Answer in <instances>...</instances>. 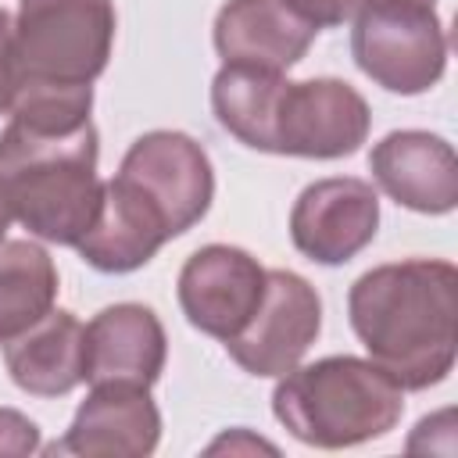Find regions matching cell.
<instances>
[{"label": "cell", "instance_id": "cell-4", "mask_svg": "<svg viewBox=\"0 0 458 458\" xmlns=\"http://www.w3.org/2000/svg\"><path fill=\"white\" fill-rule=\"evenodd\" d=\"M114 39L111 0H21L14 54L25 79L93 82Z\"/></svg>", "mask_w": 458, "mask_h": 458}, {"label": "cell", "instance_id": "cell-22", "mask_svg": "<svg viewBox=\"0 0 458 458\" xmlns=\"http://www.w3.org/2000/svg\"><path fill=\"white\" fill-rule=\"evenodd\" d=\"M290 4L322 29V25H336V21H347V18L361 14V7L369 0H290Z\"/></svg>", "mask_w": 458, "mask_h": 458}, {"label": "cell", "instance_id": "cell-17", "mask_svg": "<svg viewBox=\"0 0 458 458\" xmlns=\"http://www.w3.org/2000/svg\"><path fill=\"white\" fill-rule=\"evenodd\" d=\"M57 293V272L43 247L0 240V344L43 318Z\"/></svg>", "mask_w": 458, "mask_h": 458}, {"label": "cell", "instance_id": "cell-6", "mask_svg": "<svg viewBox=\"0 0 458 458\" xmlns=\"http://www.w3.org/2000/svg\"><path fill=\"white\" fill-rule=\"evenodd\" d=\"M369 132V107L358 89L336 79L283 82L272 111V154L344 157Z\"/></svg>", "mask_w": 458, "mask_h": 458}, {"label": "cell", "instance_id": "cell-12", "mask_svg": "<svg viewBox=\"0 0 458 458\" xmlns=\"http://www.w3.org/2000/svg\"><path fill=\"white\" fill-rule=\"evenodd\" d=\"M165 365V329L150 308H104L82 333V379L150 386Z\"/></svg>", "mask_w": 458, "mask_h": 458}, {"label": "cell", "instance_id": "cell-19", "mask_svg": "<svg viewBox=\"0 0 458 458\" xmlns=\"http://www.w3.org/2000/svg\"><path fill=\"white\" fill-rule=\"evenodd\" d=\"M93 89L89 82H57V79H18L11 114L18 125L36 132H72L89 122Z\"/></svg>", "mask_w": 458, "mask_h": 458}, {"label": "cell", "instance_id": "cell-3", "mask_svg": "<svg viewBox=\"0 0 458 458\" xmlns=\"http://www.w3.org/2000/svg\"><path fill=\"white\" fill-rule=\"evenodd\" d=\"M276 419L304 444L351 447L383 437L401 419V386L372 361L326 358L290 369L276 386Z\"/></svg>", "mask_w": 458, "mask_h": 458}, {"label": "cell", "instance_id": "cell-9", "mask_svg": "<svg viewBox=\"0 0 458 458\" xmlns=\"http://www.w3.org/2000/svg\"><path fill=\"white\" fill-rule=\"evenodd\" d=\"M265 293V268L240 247H204L179 272V304L186 318L218 340L236 336Z\"/></svg>", "mask_w": 458, "mask_h": 458}, {"label": "cell", "instance_id": "cell-24", "mask_svg": "<svg viewBox=\"0 0 458 458\" xmlns=\"http://www.w3.org/2000/svg\"><path fill=\"white\" fill-rule=\"evenodd\" d=\"M422 4H433V0H422Z\"/></svg>", "mask_w": 458, "mask_h": 458}, {"label": "cell", "instance_id": "cell-20", "mask_svg": "<svg viewBox=\"0 0 458 458\" xmlns=\"http://www.w3.org/2000/svg\"><path fill=\"white\" fill-rule=\"evenodd\" d=\"M18 79H21V68L14 54V21L7 11H0V111H11Z\"/></svg>", "mask_w": 458, "mask_h": 458}, {"label": "cell", "instance_id": "cell-10", "mask_svg": "<svg viewBox=\"0 0 458 458\" xmlns=\"http://www.w3.org/2000/svg\"><path fill=\"white\" fill-rule=\"evenodd\" d=\"M379 222V200L361 179H322L308 186L290 215V236L301 254L322 265L354 258Z\"/></svg>", "mask_w": 458, "mask_h": 458}, {"label": "cell", "instance_id": "cell-5", "mask_svg": "<svg viewBox=\"0 0 458 458\" xmlns=\"http://www.w3.org/2000/svg\"><path fill=\"white\" fill-rule=\"evenodd\" d=\"M358 68L394 93H422L444 75L447 39L422 0H369L354 25Z\"/></svg>", "mask_w": 458, "mask_h": 458}, {"label": "cell", "instance_id": "cell-18", "mask_svg": "<svg viewBox=\"0 0 458 458\" xmlns=\"http://www.w3.org/2000/svg\"><path fill=\"white\" fill-rule=\"evenodd\" d=\"M279 72L225 64L215 75L211 104L218 122L254 150H272V111L279 97Z\"/></svg>", "mask_w": 458, "mask_h": 458}, {"label": "cell", "instance_id": "cell-16", "mask_svg": "<svg viewBox=\"0 0 458 458\" xmlns=\"http://www.w3.org/2000/svg\"><path fill=\"white\" fill-rule=\"evenodd\" d=\"M82 333L72 311H47L21 333L4 340V361L11 379L39 397L68 394L82 383Z\"/></svg>", "mask_w": 458, "mask_h": 458}, {"label": "cell", "instance_id": "cell-23", "mask_svg": "<svg viewBox=\"0 0 458 458\" xmlns=\"http://www.w3.org/2000/svg\"><path fill=\"white\" fill-rule=\"evenodd\" d=\"M11 218H14V211H11V204H7V193H4V186H0V240H4V233H7Z\"/></svg>", "mask_w": 458, "mask_h": 458}, {"label": "cell", "instance_id": "cell-7", "mask_svg": "<svg viewBox=\"0 0 458 458\" xmlns=\"http://www.w3.org/2000/svg\"><path fill=\"white\" fill-rule=\"evenodd\" d=\"M322 326L318 293L293 272H265V293L247 326L225 340L233 361L254 376H286Z\"/></svg>", "mask_w": 458, "mask_h": 458}, {"label": "cell", "instance_id": "cell-15", "mask_svg": "<svg viewBox=\"0 0 458 458\" xmlns=\"http://www.w3.org/2000/svg\"><path fill=\"white\" fill-rule=\"evenodd\" d=\"M376 182L397 204L426 215L451 211L458 200L454 150L429 132H390L369 157Z\"/></svg>", "mask_w": 458, "mask_h": 458}, {"label": "cell", "instance_id": "cell-1", "mask_svg": "<svg viewBox=\"0 0 458 458\" xmlns=\"http://www.w3.org/2000/svg\"><path fill=\"white\" fill-rule=\"evenodd\" d=\"M351 326L401 390H426L451 372L458 344V272L447 261H397L351 286Z\"/></svg>", "mask_w": 458, "mask_h": 458}, {"label": "cell", "instance_id": "cell-13", "mask_svg": "<svg viewBox=\"0 0 458 458\" xmlns=\"http://www.w3.org/2000/svg\"><path fill=\"white\" fill-rule=\"evenodd\" d=\"M157 408L147 397V386L132 383H100L89 401L79 408L68 437L54 444L57 454H97V458H136L157 444Z\"/></svg>", "mask_w": 458, "mask_h": 458}, {"label": "cell", "instance_id": "cell-11", "mask_svg": "<svg viewBox=\"0 0 458 458\" xmlns=\"http://www.w3.org/2000/svg\"><path fill=\"white\" fill-rule=\"evenodd\" d=\"M318 25L290 0H229L215 21V47L225 64L283 72L301 61Z\"/></svg>", "mask_w": 458, "mask_h": 458}, {"label": "cell", "instance_id": "cell-8", "mask_svg": "<svg viewBox=\"0 0 458 458\" xmlns=\"http://www.w3.org/2000/svg\"><path fill=\"white\" fill-rule=\"evenodd\" d=\"M118 175L161 211L172 236L186 233L208 211L215 190L208 154L182 132L140 136L129 147Z\"/></svg>", "mask_w": 458, "mask_h": 458}, {"label": "cell", "instance_id": "cell-21", "mask_svg": "<svg viewBox=\"0 0 458 458\" xmlns=\"http://www.w3.org/2000/svg\"><path fill=\"white\" fill-rule=\"evenodd\" d=\"M36 426L11 411V408H0V454H29L36 447Z\"/></svg>", "mask_w": 458, "mask_h": 458}, {"label": "cell", "instance_id": "cell-2", "mask_svg": "<svg viewBox=\"0 0 458 458\" xmlns=\"http://www.w3.org/2000/svg\"><path fill=\"white\" fill-rule=\"evenodd\" d=\"M0 186L14 218L54 243H79L100 208L97 132H36L11 122L0 136Z\"/></svg>", "mask_w": 458, "mask_h": 458}, {"label": "cell", "instance_id": "cell-14", "mask_svg": "<svg viewBox=\"0 0 458 458\" xmlns=\"http://www.w3.org/2000/svg\"><path fill=\"white\" fill-rule=\"evenodd\" d=\"M165 240H172V229L161 211L132 182L114 175L100 186L97 218L75 247L100 272H129L147 265Z\"/></svg>", "mask_w": 458, "mask_h": 458}]
</instances>
